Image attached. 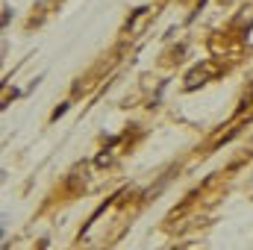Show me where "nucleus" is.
Instances as JSON below:
<instances>
[{"label": "nucleus", "instance_id": "f257e3e1", "mask_svg": "<svg viewBox=\"0 0 253 250\" xmlns=\"http://www.w3.org/2000/svg\"><path fill=\"white\" fill-rule=\"evenodd\" d=\"M218 74V65L215 62H203L197 65V68H191L189 77H186V88H197V85H203V83H209V77H215Z\"/></svg>", "mask_w": 253, "mask_h": 250}, {"label": "nucleus", "instance_id": "f03ea898", "mask_svg": "<svg viewBox=\"0 0 253 250\" xmlns=\"http://www.w3.org/2000/svg\"><path fill=\"white\" fill-rule=\"evenodd\" d=\"M9 18H12V9H9V6H3V27H9Z\"/></svg>", "mask_w": 253, "mask_h": 250}]
</instances>
